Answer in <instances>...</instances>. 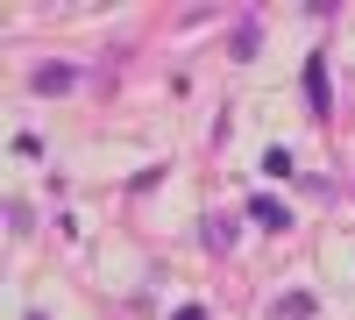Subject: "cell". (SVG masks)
Returning a JSON list of instances; mask_svg holds the SVG:
<instances>
[{
  "label": "cell",
  "instance_id": "obj_3",
  "mask_svg": "<svg viewBox=\"0 0 355 320\" xmlns=\"http://www.w3.org/2000/svg\"><path fill=\"white\" fill-rule=\"evenodd\" d=\"M28 85H36V93H71V85H78V65H36V78H28Z\"/></svg>",
  "mask_w": 355,
  "mask_h": 320
},
{
  "label": "cell",
  "instance_id": "obj_2",
  "mask_svg": "<svg viewBox=\"0 0 355 320\" xmlns=\"http://www.w3.org/2000/svg\"><path fill=\"white\" fill-rule=\"evenodd\" d=\"M306 100L327 114L334 107V78H327V57H306Z\"/></svg>",
  "mask_w": 355,
  "mask_h": 320
},
{
  "label": "cell",
  "instance_id": "obj_6",
  "mask_svg": "<svg viewBox=\"0 0 355 320\" xmlns=\"http://www.w3.org/2000/svg\"><path fill=\"white\" fill-rule=\"evenodd\" d=\"M171 320H206V306H178V313H171Z\"/></svg>",
  "mask_w": 355,
  "mask_h": 320
},
{
  "label": "cell",
  "instance_id": "obj_4",
  "mask_svg": "<svg viewBox=\"0 0 355 320\" xmlns=\"http://www.w3.org/2000/svg\"><path fill=\"white\" fill-rule=\"evenodd\" d=\"M313 292H284V299H270V320H313Z\"/></svg>",
  "mask_w": 355,
  "mask_h": 320
},
{
  "label": "cell",
  "instance_id": "obj_1",
  "mask_svg": "<svg viewBox=\"0 0 355 320\" xmlns=\"http://www.w3.org/2000/svg\"><path fill=\"white\" fill-rule=\"evenodd\" d=\"M249 221L270 228V235H284V228H291V207H284V199H270V192H256V199H249Z\"/></svg>",
  "mask_w": 355,
  "mask_h": 320
},
{
  "label": "cell",
  "instance_id": "obj_5",
  "mask_svg": "<svg viewBox=\"0 0 355 320\" xmlns=\"http://www.w3.org/2000/svg\"><path fill=\"white\" fill-rule=\"evenodd\" d=\"M263 171H270V178H284V171H291V150H277V142H270V150H263Z\"/></svg>",
  "mask_w": 355,
  "mask_h": 320
}]
</instances>
